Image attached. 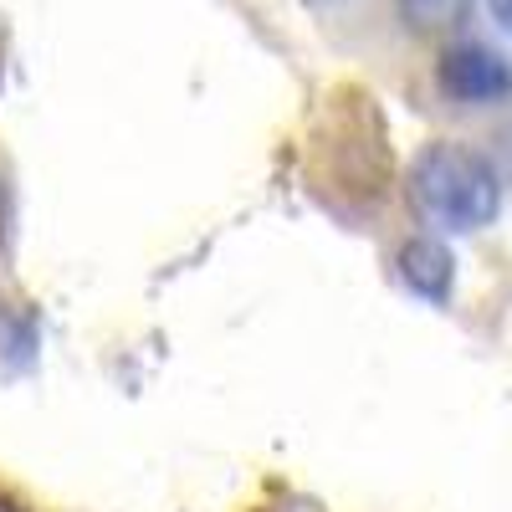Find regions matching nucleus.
Segmentation results:
<instances>
[{"label": "nucleus", "instance_id": "obj_1", "mask_svg": "<svg viewBox=\"0 0 512 512\" xmlns=\"http://www.w3.org/2000/svg\"><path fill=\"white\" fill-rule=\"evenodd\" d=\"M410 195L415 210L441 231H482L502 210V180L497 169L466 144L436 139L410 164Z\"/></svg>", "mask_w": 512, "mask_h": 512}, {"label": "nucleus", "instance_id": "obj_2", "mask_svg": "<svg viewBox=\"0 0 512 512\" xmlns=\"http://www.w3.org/2000/svg\"><path fill=\"white\" fill-rule=\"evenodd\" d=\"M436 82L456 103H497L512 93V67L502 52L482 47V41H456V47L441 52Z\"/></svg>", "mask_w": 512, "mask_h": 512}, {"label": "nucleus", "instance_id": "obj_3", "mask_svg": "<svg viewBox=\"0 0 512 512\" xmlns=\"http://www.w3.org/2000/svg\"><path fill=\"white\" fill-rule=\"evenodd\" d=\"M400 282L425 297V303H446L451 297V282H456V262L451 251L436 241V236H415L400 246Z\"/></svg>", "mask_w": 512, "mask_h": 512}, {"label": "nucleus", "instance_id": "obj_4", "mask_svg": "<svg viewBox=\"0 0 512 512\" xmlns=\"http://www.w3.org/2000/svg\"><path fill=\"white\" fill-rule=\"evenodd\" d=\"M405 16L420 31H446V26H461L466 0H405Z\"/></svg>", "mask_w": 512, "mask_h": 512}, {"label": "nucleus", "instance_id": "obj_5", "mask_svg": "<svg viewBox=\"0 0 512 512\" xmlns=\"http://www.w3.org/2000/svg\"><path fill=\"white\" fill-rule=\"evenodd\" d=\"M487 11L497 16V26H507V31H512V0H487Z\"/></svg>", "mask_w": 512, "mask_h": 512}, {"label": "nucleus", "instance_id": "obj_6", "mask_svg": "<svg viewBox=\"0 0 512 512\" xmlns=\"http://www.w3.org/2000/svg\"><path fill=\"white\" fill-rule=\"evenodd\" d=\"M0 236H6V190H0Z\"/></svg>", "mask_w": 512, "mask_h": 512}]
</instances>
